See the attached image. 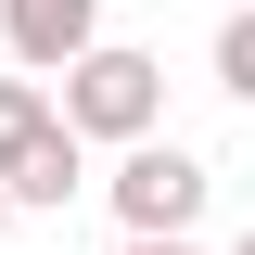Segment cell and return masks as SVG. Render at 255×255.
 I'll return each mask as SVG.
<instances>
[{
	"label": "cell",
	"instance_id": "cell-6",
	"mask_svg": "<svg viewBox=\"0 0 255 255\" xmlns=\"http://www.w3.org/2000/svg\"><path fill=\"white\" fill-rule=\"evenodd\" d=\"M217 90L255 102V13H230V26H217Z\"/></svg>",
	"mask_w": 255,
	"mask_h": 255
},
{
	"label": "cell",
	"instance_id": "cell-7",
	"mask_svg": "<svg viewBox=\"0 0 255 255\" xmlns=\"http://www.w3.org/2000/svg\"><path fill=\"white\" fill-rule=\"evenodd\" d=\"M115 255H204V243H115Z\"/></svg>",
	"mask_w": 255,
	"mask_h": 255
},
{
	"label": "cell",
	"instance_id": "cell-3",
	"mask_svg": "<svg viewBox=\"0 0 255 255\" xmlns=\"http://www.w3.org/2000/svg\"><path fill=\"white\" fill-rule=\"evenodd\" d=\"M0 38L26 77H64V64L102 51V0H0Z\"/></svg>",
	"mask_w": 255,
	"mask_h": 255
},
{
	"label": "cell",
	"instance_id": "cell-8",
	"mask_svg": "<svg viewBox=\"0 0 255 255\" xmlns=\"http://www.w3.org/2000/svg\"><path fill=\"white\" fill-rule=\"evenodd\" d=\"M0 230H13V179H0Z\"/></svg>",
	"mask_w": 255,
	"mask_h": 255
},
{
	"label": "cell",
	"instance_id": "cell-9",
	"mask_svg": "<svg viewBox=\"0 0 255 255\" xmlns=\"http://www.w3.org/2000/svg\"><path fill=\"white\" fill-rule=\"evenodd\" d=\"M230 255H255V230H243V243H230Z\"/></svg>",
	"mask_w": 255,
	"mask_h": 255
},
{
	"label": "cell",
	"instance_id": "cell-4",
	"mask_svg": "<svg viewBox=\"0 0 255 255\" xmlns=\"http://www.w3.org/2000/svg\"><path fill=\"white\" fill-rule=\"evenodd\" d=\"M51 128H64V102L38 90V77H0V179H13V166L38 153V140H51Z\"/></svg>",
	"mask_w": 255,
	"mask_h": 255
},
{
	"label": "cell",
	"instance_id": "cell-2",
	"mask_svg": "<svg viewBox=\"0 0 255 255\" xmlns=\"http://www.w3.org/2000/svg\"><path fill=\"white\" fill-rule=\"evenodd\" d=\"M102 191H115L128 243H191V217H204V191H217V179H204V166H191L179 140H128Z\"/></svg>",
	"mask_w": 255,
	"mask_h": 255
},
{
	"label": "cell",
	"instance_id": "cell-5",
	"mask_svg": "<svg viewBox=\"0 0 255 255\" xmlns=\"http://www.w3.org/2000/svg\"><path fill=\"white\" fill-rule=\"evenodd\" d=\"M77 153H90V140H77V128H51V140L13 166V204H64V191H77Z\"/></svg>",
	"mask_w": 255,
	"mask_h": 255
},
{
	"label": "cell",
	"instance_id": "cell-1",
	"mask_svg": "<svg viewBox=\"0 0 255 255\" xmlns=\"http://www.w3.org/2000/svg\"><path fill=\"white\" fill-rule=\"evenodd\" d=\"M153 115H166V64L153 51H128V38H102L90 64H64V128L77 140H153Z\"/></svg>",
	"mask_w": 255,
	"mask_h": 255
}]
</instances>
